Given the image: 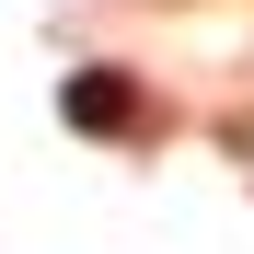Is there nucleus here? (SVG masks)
I'll list each match as a JSON object with an SVG mask.
<instances>
[{"label":"nucleus","instance_id":"1","mask_svg":"<svg viewBox=\"0 0 254 254\" xmlns=\"http://www.w3.org/2000/svg\"><path fill=\"white\" fill-rule=\"evenodd\" d=\"M69 127H81V139H127V127H139V81H127V69H69Z\"/></svg>","mask_w":254,"mask_h":254}]
</instances>
